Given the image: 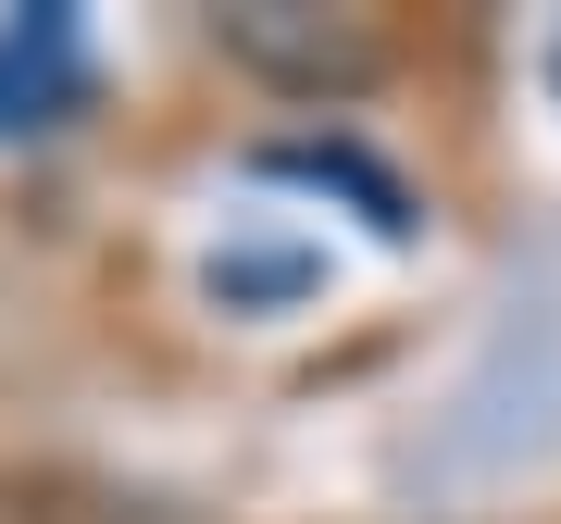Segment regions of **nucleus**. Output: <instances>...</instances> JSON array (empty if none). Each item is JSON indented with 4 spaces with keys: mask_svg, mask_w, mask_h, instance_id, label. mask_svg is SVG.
<instances>
[{
    "mask_svg": "<svg viewBox=\"0 0 561 524\" xmlns=\"http://www.w3.org/2000/svg\"><path fill=\"white\" fill-rule=\"evenodd\" d=\"M312 262H287V250H250V262H213V300H287Z\"/></svg>",
    "mask_w": 561,
    "mask_h": 524,
    "instance_id": "obj_4",
    "label": "nucleus"
},
{
    "mask_svg": "<svg viewBox=\"0 0 561 524\" xmlns=\"http://www.w3.org/2000/svg\"><path fill=\"white\" fill-rule=\"evenodd\" d=\"M561 437V262L512 287L486 363L461 375V424H449V475H486V463H537Z\"/></svg>",
    "mask_w": 561,
    "mask_h": 524,
    "instance_id": "obj_1",
    "label": "nucleus"
},
{
    "mask_svg": "<svg viewBox=\"0 0 561 524\" xmlns=\"http://www.w3.org/2000/svg\"><path fill=\"white\" fill-rule=\"evenodd\" d=\"M213 38H225V62H250L287 101H337V88L375 76V38H362L350 13H324V0H225Z\"/></svg>",
    "mask_w": 561,
    "mask_h": 524,
    "instance_id": "obj_2",
    "label": "nucleus"
},
{
    "mask_svg": "<svg viewBox=\"0 0 561 524\" xmlns=\"http://www.w3.org/2000/svg\"><path fill=\"white\" fill-rule=\"evenodd\" d=\"M76 88H88V62H76V25H62V13H13V25H0V138L62 125Z\"/></svg>",
    "mask_w": 561,
    "mask_h": 524,
    "instance_id": "obj_3",
    "label": "nucleus"
},
{
    "mask_svg": "<svg viewBox=\"0 0 561 524\" xmlns=\"http://www.w3.org/2000/svg\"><path fill=\"white\" fill-rule=\"evenodd\" d=\"M549 88H561V38H549Z\"/></svg>",
    "mask_w": 561,
    "mask_h": 524,
    "instance_id": "obj_5",
    "label": "nucleus"
}]
</instances>
